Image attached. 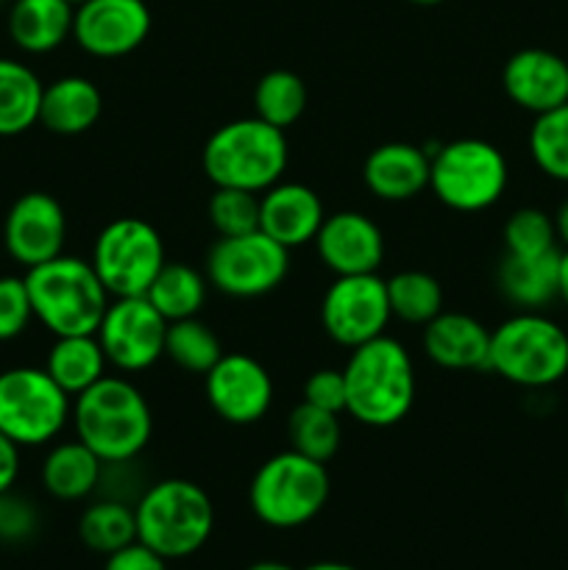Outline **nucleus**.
Segmentation results:
<instances>
[{
    "label": "nucleus",
    "instance_id": "obj_1",
    "mask_svg": "<svg viewBox=\"0 0 568 570\" xmlns=\"http://www.w3.org/2000/svg\"><path fill=\"white\" fill-rule=\"evenodd\" d=\"M345 412L371 429H390L410 415L415 404V365L399 340L382 337L351 348L343 367Z\"/></svg>",
    "mask_w": 568,
    "mask_h": 570
},
{
    "label": "nucleus",
    "instance_id": "obj_2",
    "mask_svg": "<svg viewBox=\"0 0 568 570\" xmlns=\"http://www.w3.org/2000/svg\"><path fill=\"white\" fill-rule=\"evenodd\" d=\"M70 423L76 438L104 462L137 460L154 434V412L143 390L109 373L72 399Z\"/></svg>",
    "mask_w": 568,
    "mask_h": 570
},
{
    "label": "nucleus",
    "instance_id": "obj_3",
    "mask_svg": "<svg viewBox=\"0 0 568 570\" xmlns=\"http://www.w3.org/2000/svg\"><path fill=\"white\" fill-rule=\"evenodd\" d=\"M290 161V145L282 128L243 117L217 128L204 145L200 165L215 187L245 189L262 195L282 181Z\"/></svg>",
    "mask_w": 568,
    "mask_h": 570
},
{
    "label": "nucleus",
    "instance_id": "obj_4",
    "mask_svg": "<svg viewBox=\"0 0 568 570\" xmlns=\"http://www.w3.org/2000/svg\"><path fill=\"white\" fill-rule=\"evenodd\" d=\"M22 278L31 295L33 321L53 337L98 332L111 295L100 284L92 262L61 254L26 271Z\"/></svg>",
    "mask_w": 568,
    "mask_h": 570
},
{
    "label": "nucleus",
    "instance_id": "obj_5",
    "mask_svg": "<svg viewBox=\"0 0 568 570\" xmlns=\"http://www.w3.org/2000/svg\"><path fill=\"white\" fill-rule=\"evenodd\" d=\"M137 540L170 560L193 557L215 532V504L189 479H161L145 488L134 504Z\"/></svg>",
    "mask_w": 568,
    "mask_h": 570
},
{
    "label": "nucleus",
    "instance_id": "obj_6",
    "mask_svg": "<svg viewBox=\"0 0 568 570\" xmlns=\"http://www.w3.org/2000/svg\"><path fill=\"white\" fill-rule=\"evenodd\" d=\"M488 371L527 390L568 376V332L543 312H516L490 332Z\"/></svg>",
    "mask_w": 568,
    "mask_h": 570
},
{
    "label": "nucleus",
    "instance_id": "obj_7",
    "mask_svg": "<svg viewBox=\"0 0 568 570\" xmlns=\"http://www.w3.org/2000/svg\"><path fill=\"white\" fill-rule=\"evenodd\" d=\"M332 479L323 462L287 449L259 465L248 488V507L265 527L298 529L329 504Z\"/></svg>",
    "mask_w": 568,
    "mask_h": 570
},
{
    "label": "nucleus",
    "instance_id": "obj_8",
    "mask_svg": "<svg viewBox=\"0 0 568 570\" xmlns=\"http://www.w3.org/2000/svg\"><path fill=\"white\" fill-rule=\"evenodd\" d=\"M510 184L505 154L488 139L466 137L440 145L432 154L429 189L454 212H484L496 206Z\"/></svg>",
    "mask_w": 568,
    "mask_h": 570
},
{
    "label": "nucleus",
    "instance_id": "obj_9",
    "mask_svg": "<svg viewBox=\"0 0 568 570\" xmlns=\"http://www.w3.org/2000/svg\"><path fill=\"white\" fill-rule=\"evenodd\" d=\"M72 399L45 367L0 371V432L20 449L53 443L70 423Z\"/></svg>",
    "mask_w": 568,
    "mask_h": 570
},
{
    "label": "nucleus",
    "instance_id": "obj_10",
    "mask_svg": "<svg viewBox=\"0 0 568 570\" xmlns=\"http://www.w3.org/2000/svg\"><path fill=\"white\" fill-rule=\"evenodd\" d=\"M89 262L111 298H134L148 293L167 256L161 234L148 220L117 217L100 228Z\"/></svg>",
    "mask_w": 568,
    "mask_h": 570
},
{
    "label": "nucleus",
    "instance_id": "obj_11",
    "mask_svg": "<svg viewBox=\"0 0 568 570\" xmlns=\"http://www.w3.org/2000/svg\"><path fill=\"white\" fill-rule=\"evenodd\" d=\"M287 273L290 250L265 232L221 237L206 254V278L228 298H262L284 284Z\"/></svg>",
    "mask_w": 568,
    "mask_h": 570
},
{
    "label": "nucleus",
    "instance_id": "obj_12",
    "mask_svg": "<svg viewBox=\"0 0 568 570\" xmlns=\"http://www.w3.org/2000/svg\"><path fill=\"white\" fill-rule=\"evenodd\" d=\"M388 282L379 273L337 276L321 301V326L343 348H360L388 328Z\"/></svg>",
    "mask_w": 568,
    "mask_h": 570
},
{
    "label": "nucleus",
    "instance_id": "obj_13",
    "mask_svg": "<svg viewBox=\"0 0 568 570\" xmlns=\"http://www.w3.org/2000/svg\"><path fill=\"white\" fill-rule=\"evenodd\" d=\"M167 326L170 323L145 295L111 298L95 337L111 367L120 373H143L165 356Z\"/></svg>",
    "mask_w": 568,
    "mask_h": 570
},
{
    "label": "nucleus",
    "instance_id": "obj_14",
    "mask_svg": "<svg viewBox=\"0 0 568 570\" xmlns=\"http://www.w3.org/2000/svg\"><path fill=\"white\" fill-rule=\"evenodd\" d=\"M150 26L145 0H87L76 6L72 39L95 59H123L150 37Z\"/></svg>",
    "mask_w": 568,
    "mask_h": 570
},
{
    "label": "nucleus",
    "instance_id": "obj_15",
    "mask_svg": "<svg viewBox=\"0 0 568 570\" xmlns=\"http://www.w3.org/2000/svg\"><path fill=\"white\" fill-rule=\"evenodd\" d=\"M204 393L221 421L254 426L273 406V379L254 356L223 354L204 376Z\"/></svg>",
    "mask_w": 568,
    "mask_h": 570
},
{
    "label": "nucleus",
    "instance_id": "obj_16",
    "mask_svg": "<svg viewBox=\"0 0 568 570\" xmlns=\"http://www.w3.org/2000/svg\"><path fill=\"white\" fill-rule=\"evenodd\" d=\"M67 243V215L65 206L50 193L20 195L9 206L3 220L6 254L26 271L45 265L65 254Z\"/></svg>",
    "mask_w": 568,
    "mask_h": 570
},
{
    "label": "nucleus",
    "instance_id": "obj_17",
    "mask_svg": "<svg viewBox=\"0 0 568 570\" xmlns=\"http://www.w3.org/2000/svg\"><path fill=\"white\" fill-rule=\"evenodd\" d=\"M317 259L334 276L376 273L384 262V234L362 212H334L326 215L315 237Z\"/></svg>",
    "mask_w": 568,
    "mask_h": 570
},
{
    "label": "nucleus",
    "instance_id": "obj_18",
    "mask_svg": "<svg viewBox=\"0 0 568 570\" xmlns=\"http://www.w3.org/2000/svg\"><path fill=\"white\" fill-rule=\"evenodd\" d=\"M501 87L518 109L543 115L568 104V61L546 48H523L507 59Z\"/></svg>",
    "mask_w": 568,
    "mask_h": 570
},
{
    "label": "nucleus",
    "instance_id": "obj_19",
    "mask_svg": "<svg viewBox=\"0 0 568 570\" xmlns=\"http://www.w3.org/2000/svg\"><path fill=\"white\" fill-rule=\"evenodd\" d=\"M326 212L312 187L298 181H278L259 195V232L287 250L315 243Z\"/></svg>",
    "mask_w": 568,
    "mask_h": 570
},
{
    "label": "nucleus",
    "instance_id": "obj_20",
    "mask_svg": "<svg viewBox=\"0 0 568 570\" xmlns=\"http://www.w3.org/2000/svg\"><path fill=\"white\" fill-rule=\"evenodd\" d=\"M432 156L412 142H384L371 150L362 165V181L368 193L388 204L412 200L429 189Z\"/></svg>",
    "mask_w": 568,
    "mask_h": 570
},
{
    "label": "nucleus",
    "instance_id": "obj_21",
    "mask_svg": "<svg viewBox=\"0 0 568 570\" xmlns=\"http://www.w3.org/2000/svg\"><path fill=\"white\" fill-rule=\"evenodd\" d=\"M423 354L445 371H488L490 328L466 312H440L423 326Z\"/></svg>",
    "mask_w": 568,
    "mask_h": 570
},
{
    "label": "nucleus",
    "instance_id": "obj_22",
    "mask_svg": "<svg viewBox=\"0 0 568 570\" xmlns=\"http://www.w3.org/2000/svg\"><path fill=\"white\" fill-rule=\"evenodd\" d=\"M76 6L67 0H11L6 28L22 53L45 56L72 37Z\"/></svg>",
    "mask_w": 568,
    "mask_h": 570
},
{
    "label": "nucleus",
    "instance_id": "obj_23",
    "mask_svg": "<svg viewBox=\"0 0 568 570\" xmlns=\"http://www.w3.org/2000/svg\"><path fill=\"white\" fill-rule=\"evenodd\" d=\"M104 95L89 78L61 76L45 83L39 104V126L59 137H78L100 120Z\"/></svg>",
    "mask_w": 568,
    "mask_h": 570
},
{
    "label": "nucleus",
    "instance_id": "obj_24",
    "mask_svg": "<svg viewBox=\"0 0 568 570\" xmlns=\"http://www.w3.org/2000/svg\"><path fill=\"white\" fill-rule=\"evenodd\" d=\"M560 248L540 256L505 254L496 271V287L518 312H543L557 301Z\"/></svg>",
    "mask_w": 568,
    "mask_h": 570
},
{
    "label": "nucleus",
    "instance_id": "obj_25",
    "mask_svg": "<svg viewBox=\"0 0 568 570\" xmlns=\"http://www.w3.org/2000/svg\"><path fill=\"white\" fill-rule=\"evenodd\" d=\"M100 473H104V460L76 438L56 443L45 454L39 479L45 493L53 495L56 501H84L98 493Z\"/></svg>",
    "mask_w": 568,
    "mask_h": 570
},
{
    "label": "nucleus",
    "instance_id": "obj_26",
    "mask_svg": "<svg viewBox=\"0 0 568 570\" xmlns=\"http://www.w3.org/2000/svg\"><path fill=\"white\" fill-rule=\"evenodd\" d=\"M106 367H109V360L95 334L56 337L45 356V371L70 399L98 384L106 376Z\"/></svg>",
    "mask_w": 568,
    "mask_h": 570
},
{
    "label": "nucleus",
    "instance_id": "obj_27",
    "mask_svg": "<svg viewBox=\"0 0 568 570\" xmlns=\"http://www.w3.org/2000/svg\"><path fill=\"white\" fill-rule=\"evenodd\" d=\"M45 83L26 61L0 56V137H20L39 122Z\"/></svg>",
    "mask_w": 568,
    "mask_h": 570
},
{
    "label": "nucleus",
    "instance_id": "obj_28",
    "mask_svg": "<svg viewBox=\"0 0 568 570\" xmlns=\"http://www.w3.org/2000/svg\"><path fill=\"white\" fill-rule=\"evenodd\" d=\"M206 293H209V278L204 273L184 262H165L145 298L156 306V312L167 323H176L198 317L206 304Z\"/></svg>",
    "mask_w": 568,
    "mask_h": 570
},
{
    "label": "nucleus",
    "instance_id": "obj_29",
    "mask_svg": "<svg viewBox=\"0 0 568 570\" xmlns=\"http://www.w3.org/2000/svg\"><path fill=\"white\" fill-rule=\"evenodd\" d=\"M78 538L95 554H115L126 546L137 543V515L134 504L115 499H98L84 510L78 521Z\"/></svg>",
    "mask_w": 568,
    "mask_h": 570
},
{
    "label": "nucleus",
    "instance_id": "obj_30",
    "mask_svg": "<svg viewBox=\"0 0 568 570\" xmlns=\"http://www.w3.org/2000/svg\"><path fill=\"white\" fill-rule=\"evenodd\" d=\"M306 100H310V92L298 72L271 70L254 87V115L287 131L304 117Z\"/></svg>",
    "mask_w": 568,
    "mask_h": 570
},
{
    "label": "nucleus",
    "instance_id": "obj_31",
    "mask_svg": "<svg viewBox=\"0 0 568 570\" xmlns=\"http://www.w3.org/2000/svg\"><path fill=\"white\" fill-rule=\"evenodd\" d=\"M390 312L401 323L427 326L443 312V287L427 271H401L388 278Z\"/></svg>",
    "mask_w": 568,
    "mask_h": 570
},
{
    "label": "nucleus",
    "instance_id": "obj_32",
    "mask_svg": "<svg viewBox=\"0 0 568 570\" xmlns=\"http://www.w3.org/2000/svg\"><path fill=\"white\" fill-rule=\"evenodd\" d=\"M165 356L184 373L206 376L223 356L221 337L200 317H187L167 326Z\"/></svg>",
    "mask_w": 568,
    "mask_h": 570
},
{
    "label": "nucleus",
    "instance_id": "obj_33",
    "mask_svg": "<svg viewBox=\"0 0 568 570\" xmlns=\"http://www.w3.org/2000/svg\"><path fill=\"white\" fill-rule=\"evenodd\" d=\"M287 438H290V449L326 465V462L337 454L340 440H343L340 415H334V412H326V410H317V406L304 404V401H301V404L290 412Z\"/></svg>",
    "mask_w": 568,
    "mask_h": 570
},
{
    "label": "nucleus",
    "instance_id": "obj_34",
    "mask_svg": "<svg viewBox=\"0 0 568 570\" xmlns=\"http://www.w3.org/2000/svg\"><path fill=\"white\" fill-rule=\"evenodd\" d=\"M529 156L543 176L568 184V104L535 115L529 128Z\"/></svg>",
    "mask_w": 568,
    "mask_h": 570
},
{
    "label": "nucleus",
    "instance_id": "obj_35",
    "mask_svg": "<svg viewBox=\"0 0 568 570\" xmlns=\"http://www.w3.org/2000/svg\"><path fill=\"white\" fill-rule=\"evenodd\" d=\"M505 250L512 256H540L557 250L555 220L538 206H521L505 223Z\"/></svg>",
    "mask_w": 568,
    "mask_h": 570
},
{
    "label": "nucleus",
    "instance_id": "obj_36",
    "mask_svg": "<svg viewBox=\"0 0 568 570\" xmlns=\"http://www.w3.org/2000/svg\"><path fill=\"white\" fill-rule=\"evenodd\" d=\"M212 228L217 237H243L259 232V195L245 189L215 187L209 206H206Z\"/></svg>",
    "mask_w": 568,
    "mask_h": 570
},
{
    "label": "nucleus",
    "instance_id": "obj_37",
    "mask_svg": "<svg viewBox=\"0 0 568 570\" xmlns=\"http://www.w3.org/2000/svg\"><path fill=\"white\" fill-rule=\"evenodd\" d=\"M33 321L31 295H28L26 278L0 276V343L22 337Z\"/></svg>",
    "mask_w": 568,
    "mask_h": 570
},
{
    "label": "nucleus",
    "instance_id": "obj_38",
    "mask_svg": "<svg viewBox=\"0 0 568 570\" xmlns=\"http://www.w3.org/2000/svg\"><path fill=\"white\" fill-rule=\"evenodd\" d=\"M39 529V510L26 495L9 493L0 495V543H26L37 534Z\"/></svg>",
    "mask_w": 568,
    "mask_h": 570
},
{
    "label": "nucleus",
    "instance_id": "obj_39",
    "mask_svg": "<svg viewBox=\"0 0 568 570\" xmlns=\"http://www.w3.org/2000/svg\"><path fill=\"white\" fill-rule=\"evenodd\" d=\"M304 404L340 415L345 412V376L334 367H321L304 382Z\"/></svg>",
    "mask_w": 568,
    "mask_h": 570
},
{
    "label": "nucleus",
    "instance_id": "obj_40",
    "mask_svg": "<svg viewBox=\"0 0 568 570\" xmlns=\"http://www.w3.org/2000/svg\"><path fill=\"white\" fill-rule=\"evenodd\" d=\"M104 570H167V560L137 540V543L106 557Z\"/></svg>",
    "mask_w": 568,
    "mask_h": 570
},
{
    "label": "nucleus",
    "instance_id": "obj_41",
    "mask_svg": "<svg viewBox=\"0 0 568 570\" xmlns=\"http://www.w3.org/2000/svg\"><path fill=\"white\" fill-rule=\"evenodd\" d=\"M20 476V445L0 432V495L14 490Z\"/></svg>",
    "mask_w": 568,
    "mask_h": 570
},
{
    "label": "nucleus",
    "instance_id": "obj_42",
    "mask_svg": "<svg viewBox=\"0 0 568 570\" xmlns=\"http://www.w3.org/2000/svg\"><path fill=\"white\" fill-rule=\"evenodd\" d=\"M551 220H555L557 245H562V250H568V200L566 204L557 206V212L551 215Z\"/></svg>",
    "mask_w": 568,
    "mask_h": 570
},
{
    "label": "nucleus",
    "instance_id": "obj_43",
    "mask_svg": "<svg viewBox=\"0 0 568 570\" xmlns=\"http://www.w3.org/2000/svg\"><path fill=\"white\" fill-rule=\"evenodd\" d=\"M557 301L568 306V250H560V271H557Z\"/></svg>",
    "mask_w": 568,
    "mask_h": 570
},
{
    "label": "nucleus",
    "instance_id": "obj_44",
    "mask_svg": "<svg viewBox=\"0 0 568 570\" xmlns=\"http://www.w3.org/2000/svg\"><path fill=\"white\" fill-rule=\"evenodd\" d=\"M301 570H360L349 562H334V560H323V562H312V566L301 568Z\"/></svg>",
    "mask_w": 568,
    "mask_h": 570
},
{
    "label": "nucleus",
    "instance_id": "obj_45",
    "mask_svg": "<svg viewBox=\"0 0 568 570\" xmlns=\"http://www.w3.org/2000/svg\"><path fill=\"white\" fill-rule=\"evenodd\" d=\"M245 570H295V568H290L287 562H278V560H259V562H251Z\"/></svg>",
    "mask_w": 568,
    "mask_h": 570
},
{
    "label": "nucleus",
    "instance_id": "obj_46",
    "mask_svg": "<svg viewBox=\"0 0 568 570\" xmlns=\"http://www.w3.org/2000/svg\"><path fill=\"white\" fill-rule=\"evenodd\" d=\"M407 3H415V6H438L443 0H407Z\"/></svg>",
    "mask_w": 568,
    "mask_h": 570
},
{
    "label": "nucleus",
    "instance_id": "obj_47",
    "mask_svg": "<svg viewBox=\"0 0 568 570\" xmlns=\"http://www.w3.org/2000/svg\"><path fill=\"white\" fill-rule=\"evenodd\" d=\"M67 3H70V6H81V3H87V0H67Z\"/></svg>",
    "mask_w": 568,
    "mask_h": 570
},
{
    "label": "nucleus",
    "instance_id": "obj_48",
    "mask_svg": "<svg viewBox=\"0 0 568 570\" xmlns=\"http://www.w3.org/2000/svg\"><path fill=\"white\" fill-rule=\"evenodd\" d=\"M566 512H568V488H566Z\"/></svg>",
    "mask_w": 568,
    "mask_h": 570
}]
</instances>
